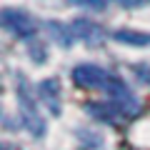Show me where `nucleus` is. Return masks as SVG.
Here are the masks:
<instances>
[{
	"instance_id": "obj_7",
	"label": "nucleus",
	"mask_w": 150,
	"mask_h": 150,
	"mask_svg": "<svg viewBox=\"0 0 150 150\" xmlns=\"http://www.w3.org/2000/svg\"><path fill=\"white\" fill-rule=\"evenodd\" d=\"M115 40L130 45H150V33H135V30H115L112 33Z\"/></svg>"
},
{
	"instance_id": "obj_10",
	"label": "nucleus",
	"mask_w": 150,
	"mask_h": 150,
	"mask_svg": "<svg viewBox=\"0 0 150 150\" xmlns=\"http://www.w3.org/2000/svg\"><path fill=\"white\" fill-rule=\"evenodd\" d=\"M30 55H33V60H35V63H43L45 60V45H38V43H33L30 45Z\"/></svg>"
},
{
	"instance_id": "obj_5",
	"label": "nucleus",
	"mask_w": 150,
	"mask_h": 150,
	"mask_svg": "<svg viewBox=\"0 0 150 150\" xmlns=\"http://www.w3.org/2000/svg\"><path fill=\"white\" fill-rule=\"evenodd\" d=\"M88 112H90L93 118L103 120V123H118V120L123 118H130V112L125 110L123 105H118V103H90L88 105Z\"/></svg>"
},
{
	"instance_id": "obj_9",
	"label": "nucleus",
	"mask_w": 150,
	"mask_h": 150,
	"mask_svg": "<svg viewBox=\"0 0 150 150\" xmlns=\"http://www.w3.org/2000/svg\"><path fill=\"white\" fill-rule=\"evenodd\" d=\"M78 8H88V10H105L108 0H70Z\"/></svg>"
},
{
	"instance_id": "obj_3",
	"label": "nucleus",
	"mask_w": 150,
	"mask_h": 150,
	"mask_svg": "<svg viewBox=\"0 0 150 150\" xmlns=\"http://www.w3.org/2000/svg\"><path fill=\"white\" fill-rule=\"evenodd\" d=\"M18 100H20V112H23V123H25V128L30 130L33 135H43L45 133V123L43 118L38 115L35 110V98L30 95V90H28L25 83H20V88H18Z\"/></svg>"
},
{
	"instance_id": "obj_2",
	"label": "nucleus",
	"mask_w": 150,
	"mask_h": 150,
	"mask_svg": "<svg viewBox=\"0 0 150 150\" xmlns=\"http://www.w3.org/2000/svg\"><path fill=\"white\" fill-rule=\"evenodd\" d=\"M0 23H3V28H5L10 35L23 38V40L38 33V23H35V18H33L30 13L20 10V8H5V10L0 13Z\"/></svg>"
},
{
	"instance_id": "obj_11",
	"label": "nucleus",
	"mask_w": 150,
	"mask_h": 150,
	"mask_svg": "<svg viewBox=\"0 0 150 150\" xmlns=\"http://www.w3.org/2000/svg\"><path fill=\"white\" fill-rule=\"evenodd\" d=\"M120 5L123 8H130V10H133V8H143V5H148L150 0H118Z\"/></svg>"
},
{
	"instance_id": "obj_8",
	"label": "nucleus",
	"mask_w": 150,
	"mask_h": 150,
	"mask_svg": "<svg viewBox=\"0 0 150 150\" xmlns=\"http://www.w3.org/2000/svg\"><path fill=\"white\" fill-rule=\"evenodd\" d=\"M48 30H50V35H53V40H58L63 48H68V45H73V33H70V25H60V23H55V20H50L48 23Z\"/></svg>"
},
{
	"instance_id": "obj_6",
	"label": "nucleus",
	"mask_w": 150,
	"mask_h": 150,
	"mask_svg": "<svg viewBox=\"0 0 150 150\" xmlns=\"http://www.w3.org/2000/svg\"><path fill=\"white\" fill-rule=\"evenodd\" d=\"M38 95H40V103L48 108L53 115H60V83L55 78H48L38 85Z\"/></svg>"
},
{
	"instance_id": "obj_1",
	"label": "nucleus",
	"mask_w": 150,
	"mask_h": 150,
	"mask_svg": "<svg viewBox=\"0 0 150 150\" xmlns=\"http://www.w3.org/2000/svg\"><path fill=\"white\" fill-rule=\"evenodd\" d=\"M110 80H112V73H108L100 65L83 63L73 68V83L78 88H85V90H108Z\"/></svg>"
},
{
	"instance_id": "obj_4",
	"label": "nucleus",
	"mask_w": 150,
	"mask_h": 150,
	"mask_svg": "<svg viewBox=\"0 0 150 150\" xmlns=\"http://www.w3.org/2000/svg\"><path fill=\"white\" fill-rule=\"evenodd\" d=\"M70 33H73L75 40H83L85 45H100L103 40H105L103 28L98 25V23H93V20H83V18H78V20L70 23Z\"/></svg>"
}]
</instances>
